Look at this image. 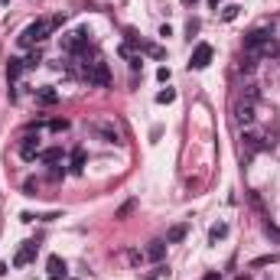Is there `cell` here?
<instances>
[{
	"label": "cell",
	"instance_id": "1",
	"mask_svg": "<svg viewBox=\"0 0 280 280\" xmlns=\"http://www.w3.org/2000/svg\"><path fill=\"white\" fill-rule=\"evenodd\" d=\"M277 52H280L277 39H274L267 30L244 33V55H254V59H271V55H277Z\"/></svg>",
	"mask_w": 280,
	"mask_h": 280
},
{
	"label": "cell",
	"instance_id": "2",
	"mask_svg": "<svg viewBox=\"0 0 280 280\" xmlns=\"http://www.w3.org/2000/svg\"><path fill=\"white\" fill-rule=\"evenodd\" d=\"M59 23H62V16H55V20H36V23H30L23 33H20V46H36V43L49 39V33H52Z\"/></svg>",
	"mask_w": 280,
	"mask_h": 280
},
{
	"label": "cell",
	"instance_id": "3",
	"mask_svg": "<svg viewBox=\"0 0 280 280\" xmlns=\"http://www.w3.org/2000/svg\"><path fill=\"white\" fill-rule=\"evenodd\" d=\"M78 75L85 78L88 85H108L111 82V72H108V62H101V59H92V62H85V59H78Z\"/></svg>",
	"mask_w": 280,
	"mask_h": 280
},
{
	"label": "cell",
	"instance_id": "4",
	"mask_svg": "<svg viewBox=\"0 0 280 280\" xmlns=\"http://www.w3.org/2000/svg\"><path fill=\"white\" fill-rule=\"evenodd\" d=\"M212 62V46L209 43H199V46L192 49V59H189V69H205V65Z\"/></svg>",
	"mask_w": 280,
	"mask_h": 280
},
{
	"label": "cell",
	"instance_id": "5",
	"mask_svg": "<svg viewBox=\"0 0 280 280\" xmlns=\"http://www.w3.org/2000/svg\"><path fill=\"white\" fill-rule=\"evenodd\" d=\"M234 121L238 124H254V101H248V98L234 101Z\"/></svg>",
	"mask_w": 280,
	"mask_h": 280
},
{
	"label": "cell",
	"instance_id": "6",
	"mask_svg": "<svg viewBox=\"0 0 280 280\" xmlns=\"http://www.w3.org/2000/svg\"><path fill=\"white\" fill-rule=\"evenodd\" d=\"M85 43H88V33L85 30H75V33H69V36H65V49H69L72 55L82 52V49H85Z\"/></svg>",
	"mask_w": 280,
	"mask_h": 280
},
{
	"label": "cell",
	"instance_id": "7",
	"mask_svg": "<svg viewBox=\"0 0 280 280\" xmlns=\"http://www.w3.org/2000/svg\"><path fill=\"white\" fill-rule=\"evenodd\" d=\"M33 257H36V241H26L23 248L16 251L13 264H16V267H26V264H30V261H33Z\"/></svg>",
	"mask_w": 280,
	"mask_h": 280
},
{
	"label": "cell",
	"instance_id": "8",
	"mask_svg": "<svg viewBox=\"0 0 280 280\" xmlns=\"http://www.w3.org/2000/svg\"><path fill=\"white\" fill-rule=\"evenodd\" d=\"M36 153H39V137L26 134V137H23V143H20V156H23V160H33Z\"/></svg>",
	"mask_w": 280,
	"mask_h": 280
},
{
	"label": "cell",
	"instance_id": "9",
	"mask_svg": "<svg viewBox=\"0 0 280 280\" xmlns=\"http://www.w3.org/2000/svg\"><path fill=\"white\" fill-rule=\"evenodd\" d=\"M143 257H147V261H156V264H160V261L166 257V244H163V241H150V244H147V251H143Z\"/></svg>",
	"mask_w": 280,
	"mask_h": 280
},
{
	"label": "cell",
	"instance_id": "10",
	"mask_svg": "<svg viewBox=\"0 0 280 280\" xmlns=\"http://www.w3.org/2000/svg\"><path fill=\"white\" fill-rule=\"evenodd\" d=\"M23 69H26L23 59H10V62H7V78H10V82H16V78L23 75Z\"/></svg>",
	"mask_w": 280,
	"mask_h": 280
},
{
	"label": "cell",
	"instance_id": "11",
	"mask_svg": "<svg viewBox=\"0 0 280 280\" xmlns=\"http://www.w3.org/2000/svg\"><path fill=\"white\" fill-rule=\"evenodd\" d=\"M36 101L39 104H55V101H59V92H55V88H39V92H36Z\"/></svg>",
	"mask_w": 280,
	"mask_h": 280
},
{
	"label": "cell",
	"instance_id": "12",
	"mask_svg": "<svg viewBox=\"0 0 280 280\" xmlns=\"http://www.w3.org/2000/svg\"><path fill=\"white\" fill-rule=\"evenodd\" d=\"M244 147L254 153V150H264L267 143H264V137H261V134H244Z\"/></svg>",
	"mask_w": 280,
	"mask_h": 280
},
{
	"label": "cell",
	"instance_id": "13",
	"mask_svg": "<svg viewBox=\"0 0 280 280\" xmlns=\"http://www.w3.org/2000/svg\"><path fill=\"white\" fill-rule=\"evenodd\" d=\"M225 234H228V225H225V222H218V225H212V228H209V241H212V244H218L222 238H225Z\"/></svg>",
	"mask_w": 280,
	"mask_h": 280
},
{
	"label": "cell",
	"instance_id": "14",
	"mask_svg": "<svg viewBox=\"0 0 280 280\" xmlns=\"http://www.w3.org/2000/svg\"><path fill=\"white\" fill-rule=\"evenodd\" d=\"M82 170H85V150L75 147L72 150V173H82Z\"/></svg>",
	"mask_w": 280,
	"mask_h": 280
},
{
	"label": "cell",
	"instance_id": "15",
	"mask_svg": "<svg viewBox=\"0 0 280 280\" xmlns=\"http://www.w3.org/2000/svg\"><path fill=\"white\" fill-rule=\"evenodd\" d=\"M183 238H186V225H173L170 234H166V241H170V244H179Z\"/></svg>",
	"mask_w": 280,
	"mask_h": 280
},
{
	"label": "cell",
	"instance_id": "16",
	"mask_svg": "<svg viewBox=\"0 0 280 280\" xmlns=\"http://www.w3.org/2000/svg\"><path fill=\"white\" fill-rule=\"evenodd\" d=\"M98 134H101L104 140H108V143H117V131L111 124H98Z\"/></svg>",
	"mask_w": 280,
	"mask_h": 280
},
{
	"label": "cell",
	"instance_id": "17",
	"mask_svg": "<svg viewBox=\"0 0 280 280\" xmlns=\"http://www.w3.org/2000/svg\"><path fill=\"white\" fill-rule=\"evenodd\" d=\"M156 101L160 104H173L176 101V92H173V88H163V92H156Z\"/></svg>",
	"mask_w": 280,
	"mask_h": 280
},
{
	"label": "cell",
	"instance_id": "18",
	"mask_svg": "<svg viewBox=\"0 0 280 280\" xmlns=\"http://www.w3.org/2000/svg\"><path fill=\"white\" fill-rule=\"evenodd\" d=\"M49 271H52V274H62V277H65V261H62V257H49Z\"/></svg>",
	"mask_w": 280,
	"mask_h": 280
},
{
	"label": "cell",
	"instance_id": "19",
	"mask_svg": "<svg viewBox=\"0 0 280 280\" xmlns=\"http://www.w3.org/2000/svg\"><path fill=\"white\" fill-rule=\"evenodd\" d=\"M59 160H62V150H59V147H52V150L43 153V163H59Z\"/></svg>",
	"mask_w": 280,
	"mask_h": 280
},
{
	"label": "cell",
	"instance_id": "20",
	"mask_svg": "<svg viewBox=\"0 0 280 280\" xmlns=\"http://www.w3.org/2000/svg\"><path fill=\"white\" fill-rule=\"evenodd\" d=\"M49 131H55V134L69 131V121H65V117H55V121H49Z\"/></svg>",
	"mask_w": 280,
	"mask_h": 280
},
{
	"label": "cell",
	"instance_id": "21",
	"mask_svg": "<svg viewBox=\"0 0 280 280\" xmlns=\"http://www.w3.org/2000/svg\"><path fill=\"white\" fill-rule=\"evenodd\" d=\"M134 209H137V202H134V199H131V202H124V205H121V209H117V215H114V218H127V215H131Z\"/></svg>",
	"mask_w": 280,
	"mask_h": 280
},
{
	"label": "cell",
	"instance_id": "22",
	"mask_svg": "<svg viewBox=\"0 0 280 280\" xmlns=\"http://www.w3.org/2000/svg\"><path fill=\"white\" fill-rule=\"evenodd\" d=\"M274 261H277V254H264V257H254L251 267H264V264H274Z\"/></svg>",
	"mask_w": 280,
	"mask_h": 280
},
{
	"label": "cell",
	"instance_id": "23",
	"mask_svg": "<svg viewBox=\"0 0 280 280\" xmlns=\"http://www.w3.org/2000/svg\"><path fill=\"white\" fill-rule=\"evenodd\" d=\"M23 62H26V69H36V65L43 62V55H39V49H36V52H30V55L23 59Z\"/></svg>",
	"mask_w": 280,
	"mask_h": 280
},
{
	"label": "cell",
	"instance_id": "24",
	"mask_svg": "<svg viewBox=\"0 0 280 280\" xmlns=\"http://www.w3.org/2000/svg\"><path fill=\"white\" fill-rule=\"evenodd\" d=\"M254 65H257L254 55H244V59H241V72H254Z\"/></svg>",
	"mask_w": 280,
	"mask_h": 280
},
{
	"label": "cell",
	"instance_id": "25",
	"mask_svg": "<svg viewBox=\"0 0 280 280\" xmlns=\"http://www.w3.org/2000/svg\"><path fill=\"white\" fill-rule=\"evenodd\" d=\"M234 16H238V7H234V3H232V7H225V10H222V20H228V23H232Z\"/></svg>",
	"mask_w": 280,
	"mask_h": 280
},
{
	"label": "cell",
	"instance_id": "26",
	"mask_svg": "<svg viewBox=\"0 0 280 280\" xmlns=\"http://www.w3.org/2000/svg\"><path fill=\"white\" fill-rule=\"evenodd\" d=\"M163 274H166V267H163V264H156V267H153V271H150V274H147V280H156V277H163Z\"/></svg>",
	"mask_w": 280,
	"mask_h": 280
},
{
	"label": "cell",
	"instance_id": "27",
	"mask_svg": "<svg viewBox=\"0 0 280 280\" xmlns=\"http://www.w3.org/2000/svg\"><path fill=\"white\" fill-rule=\"evenodd\" d=\"M156 78H160V82H170V69H166V65H160V69H156Z\"/></svg>",
	"mask_w": 280,
	"mask_h": 280
},
{
	"label": "cell",
	"instance_id": "28",
	"mask_svg": "<svg viewBox=\"0 0 280 280\" xmlns=\"http://www.w3.org/2000/svg\"><path fill=\"white\" fill-rule=\"evenodd\" d=\"M49 280H62V274H52V277H49Z\"/></svg>",
	"mask_w": 280,
	"mask_h": 280
},
{
	"label": "cell",
	"instance_id": "29",
	"mask_svg": "<svg viewBox=\"0 0 280 280\" xmlns=\"http://www.w3.org/2000/svg\"><path fill=\"white\" fill-rule=\"evenodd\" d=\"M205 280H218V274H209V277H205Z\"/></svg>",
	"mask_w": 280,
	"mask_h": 280
},
{
	"label": "cell",
	"instance_id": "30",
	"mask_svg": "<svg viewBox=\"0 0 280 280\" xmlns=\"http://www.w3.org/2000/svg\"><path fill=\"white\" fill-rule=\"evenodd\" d=\"M183 3H186V7H192V3H195V0H183Z\"/></svg>",
	"mask_w": 280,
	"mask_h": 280
},
{
	"label": "cell",
	"instance_id": "31",
	"mask_svg": "<svg viewBox=\"0 0 280 280\" xmlns=\"http://www.w3.org/2000/svg\"><path fill=\"white\" fill-rule=\"evenodd\" d=\"M209 3H212V7H215V3H218V0H209Z\"/></svg>",
	"mask_w": 280,
	"mask_h": 280
}]
</instances>
